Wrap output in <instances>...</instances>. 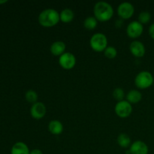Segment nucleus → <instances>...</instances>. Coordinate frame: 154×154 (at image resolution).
I'll return each instance as SVG.
<instances>
[{
  "instance_id": "obj_1",
  "label": "nucleus",
  "mask_w": 154,
  "mask_h": 154,
  "mask_svg": "<svg viewBox=\"0 0 154 154\" xmlns=\"http://www.w3.org/2000/svg\"><path fill=\"white\" fill-rule=\"evenodd\" d=\"M93 14L98 21L107 22L112 19L114 8L111 4L106 2H98L93 8Z\"/></svg>"
},
{
  "instance_id": "obj_2",
  "label": "nucleus",
  "mask_w": 154,
  "mask_h": 154,
  "mask_svg": "<svg viewBox=\"0 0 154 154\" xmlns=\"http://www.w3.org/2000/svg\"><path fill=\"white\" fill-rule=\"evenodd\" d=\"M38 20L42 26L45 28L54 27L60 21V13L54 8H47L39 14Z\"/></svg>"
},
{
  "instance_id": "obj_3",
  "label": "nucleus",
  "mask_w": 154,
  "mask_h": 154,
  "mask_svg": "<svg viewBox=\"0 0 154 154\" xmlns=\"http://www.w3.org/2000/svg\"><path fill=\"white\" fill-rule=\"evenodd\" d=\"M90 45L92 49L96 52H104L105 50L108 47V38L103 33H95L90 38Z\"/></svg>"
},
{
  "instance_id": "obj_4",
  "label": "nucleus",
  "mask_w": 154,
  "mask_h": 154,
  "mask_svg": "<svg viewBox=\"0 0 154 154\" xmlns=\"http://www.w3.org/2000/svg\"><path fill=\"white\" fill-rule=\"evenodd\" d=\"M154 78L153 75L148 71H142L136 75L135 84L138 89L145 90L153 85Z\"/></svg>"
},
{
  "instance_id": "obj_5",
  "label": "nucleus",
  "mask_w": 154,
  "mask_h": 154,
  "mask_svg": "<svg viewBox=\"0 0 154 154\" xmlns=\"http://www.w3.org/2000/svg\"><path fill=\"white\" fill-rule=\"evenodd\" d=\"M116 114L120 118H126L132 113V105L126 100L118 102L114 108Z\"/></svg>"
},
{
  "instance_id": "obj_6",
  "label": "nucleus",
  "mask_w": 154,
  "mask_h": 154,
  "mask_svg": "<svg viewBox=\"0 0 154 154\" xmlns=\"http://www.w3.org/2000/svg\"><path fill=\"white\" fill-rule=\"evenodd\" d=\"M135 13V8L133 5L128 2H124L117 7V14L122 20H129Z\"/></svg>"
},
{
  "instance_id": "obj_7",
  "label": "nucleus",
  "mask_w": 154,
  "mask_h": 154,
  "mask_svg": "<svg viewBox=\"0 0 154 154\" xmlns=\"http://www.w3.org/2000/svg\"><path fill=\"white\" fill-rule=\"evenodd\" d=\"M144 32V26L138 20H134L129 23L126 27V34L129 38L135 39L139 38Z\"/></svg>"
},
{
  "instance_id": "obj_8",
  "label": "nucleus",
  "mask_w": 154,
  "mask_h": 154,
  "mask_svg": "<svg viewBox=\"0 0 154 154\" xmlns=\"http://www.w3.org/2000/svg\"><path fill=\"white\" fill-rule=\"evenodd\" d=\"M59 64L66 70H71L76 65V57L70 52H66L59 57Z\"/></svg>"
},
{
  "instance_id": "obj_9",
  "label": "nucleus",
  "mask_w": 154,
  "mask_h": 154,
  "mask_svg": "<svg viewBox=\"0 0 154 154\" xmlns=\"http://www.w3.org/2000/svg\"><path fill=\"white\" fill-rule=\"evenodd\" d=\"M47 108L43 102H37L30 108V114L35 120H41L46 115Z\"/></svg>"
},
{
  "instance_id": "obj_10",
  "label": "nucleus",
  "mask_w": 154,
  "mask_h": 154,
  "mask_svg": "<svg viewBox=\"0 0 154 154\" xmlns=\"http://www.w3.org/2000/svg\"><path fill=\"white\" fill-rule=\"evenodd\" d=\"M129 51L134 57L137 58L143 57L145 54L146 49L144 44L140 41H133L129 45Z\"/></svg>"
},
{
  "instance_id": "obj_11",
  "label": "nucleus",
  "mask_w": 154,
  "mask_h": 154,
  "mask_svg": "<svg viewBox=\"0 0 154 154\" xmlns=\"http://www.w3.org/2000/svg\"><path fill=\"white\" fill-rule=\"evenodd\" d=\"M131 154H148L149 148L145 142L142 141H135L129 147Z\"/></svg>"
},
{
  "instance_id": "obj_12",
  "label": "nucleus",
  "mask_w": 154,
  "mask_h": 154,
  "mask_svg": "<svg viewBox=\"0 0 154 154\" xmlns=\"http://www.w3.org/2000/svg\"><path fill=\"white\" fill-rule=\"evenodd\" d=\"M66 45L62 41H57L52 43L50 48V51L52 55L55 56V57H59L63 55L64 53H66Z\"/></svg>"
},
{
  "instance_id": "obj_13",
  "label": "nucleus",
  "mask_w": 154,
  "mask_h": 154,
  "mask_svg": "<svg viewBox=\"0 0 154 154\" xmlns=\"http://www.w3.org/2000/svg\"><path fill=\"white\" fill-rule=\"evenodd\" d=\"M30 151L27 144L22 141L16 142L11 149V154H29Z\"/></svg>"
},
{
  "instance_id": "obj_14",
  "label": "nucleus",
  "mask_w": 154,
  "mask_h": 154,
  "mask_svg": "<svg viewBox=\"0 0 154 154\" xmlns=\"http://www.w3.org/2000/svg\"><path fill=\"white\" fill-rule=\"evenodd\" d=\"M48 130L52 135H59L63 133V125L60 120H51L48 124Z\"/></svg>"
},
{
  "instance_id": "obj_15",
  "label": "nucleus",
  "mask_w": 154,
  "mask_h": 154,
  "mask_svg": "<svg viewBox=\"0 0 154 154\" xmlns=\"http://www.w3.org/2000/svg\"><path fill=\"white\" fill-rule=\"evenodd\" d=\"M142 99V94L138 90H132L126 95V101L130 104H137Z\"/></svg>"
},
{
  "instance_id": "obj_16",
  "label": "nucleus",
  "mask_w": 154,
  "mask_h": 154,
  "mask_svg": "<svg viewBox=\"0 0 154 154\" xmlns=\"http://www.w3.org/2000/svg\"><path fill=\"white\" fill-rule=\"evenodd\" d=\"M60 21L64 23H71L75 18V14L70 8H65L60 13Z\"/></svg>"
},
{
  "instance_id": "obj_17",
  "label": "nucleus",
  "mask_w": 154,
  "mask_h": 154,
  "mask_svg": "<svg viewBox=\"0 0 154 154\" xmlns=\"http://www.w3.org/2000/svg\"><path fill=\"white\" fill-rule=\"evenodd\" d=\"M117 144L123 148H127L131 146V138L127 134L121 133L117 137Z\"/></svg>"
},
{
  "instance_id": "obj_18",
  "label": "nucleus",
  "mask_w": 154,
  "mask_h": 154,
  "mask_svg": "<svg viewBox=\"0 0 154 154\" xmlns=\"http://www.w3.org/2000/svg\"><path fill=\"white\" fill-rule=\"evenodd\" d=\"M98 20L94 16L87 17L84 21V26L87 30H93L97 27Z\"/></svg>"
},
{
  "instance_id": "obj_19",
  "label": "nucleus",
  "mask_w": 154,
  "mask_h": 154,
  "mask_svg": "<svg viewBox=\"0 0 154 154\" xmlns=\"http://www.w3.org/2000/svg\"><path fill=\"white\" fill-rule=\"evenodd\" d=\"M25 99L29 103L31 104H35L38 102V96L37 93H36L35 90H27L26 93L25 94Z\"/></svg>"
},
{
  "instance_id": "obj_20",
  "label": "nucleus",
  "mask_w": 154,
  "mask_h": 154,
  "mask_svg": "<svg viewBox=\"0 0 154 154\" xmlns=\"http://www.w3.org/2000/svg\"><path fill=\"white\" fill-rule=\"evenodd\" d=\"M151 20V14L149 11H141L138 15V21L142 25L147 24Z\"/></svg>"
},
{
  "instance_id": "obj_21",
  "label": "nucleus",
  "mask_w": 154,
  "mask_h": 154,
  "mask_svg": "<svg viewBox=\"0 0 154 154\" xmlns=\"http://www.w3.org/2000/svg\"><path fill=\"white\" fill-rule=\"evenodd\" d=\"M104 54H105V57H107L108 59L113 60V59L116 58V57L117 56V51L114 47L108 46L104 51Z\"/></svg>"
},
{
  "instance_id": "obj_22",
  "label": "nucleus",
  "mask_w": 154,
  "mask_h": 154,
  "mask_svg": "<svg viewBox=\"0 0 154 154\" xmlns=\"http://www.w3.org/2000/svg\"><path fill=\"white\" fill-rule=\"evenodd\" d=\"M113 97H114L116 100L118 101V102L123 101L125 97L124 90L122 88H120V87H117V88L114 89V90L113 91Z\"/></svg>"
},
{
  "instance_id": "obj_23",
  "label": "nucleus",
  "mask_w": 154,
  "mask_h": 154,
  "mask_svg": "<svg viewBox=\"0 0 154 154\" xmlns=\"http://www.w3.org/2000/svg\"><path fill=\"white\" fill-rule=\"evenodd\" d=\"M149 35L151 37V38H153L154 40V23L149 27Z\"/></svg>"
},
{
  "instance_id": "obj_24",
  "label": "nucleus",
  "mask_w": 154,
  "mask_h": 154,
  "mask_svg": "<svg viewBox=\"0 0 154 154\" xmlns=\"http://www.w3.org/2000/svg\"><path fill=\"white\" fill-rule=\"evenodd\" d=\"M29 154H43V152L40 149H33L30 151Z\"/></svg>"
},
{
  "instance_id": "obj_25",
  "label": "nucleus",
  "mask_w": 154,
  "mask_h": 154,
  "mask_svg": "<svg viewBox=\"0 0 154 154\" xmlns=\"http://www.w3.org/2000/svg\"><path fill=\"white\" fill-rule=\"evenodd\" d=\"M122 25H123V20H122V19L116 21V26L117 27H121Z\"/></svg>"
},
{
  "instance_id": "obj_26",
  "label": "nucleus",
  "mask_w": 154,
  "mask_h": 154,
  "mask_svg": "<svg viewBox=\"0 0 154 154\" xmlns=\"http://www.w3.org/2000/svg\"><path fill=\"white\" fill-rule=\"evenodd\" d=\"M8 0H0V5H3L5 3H7Z\"/></svg>"
}]
</instances>
